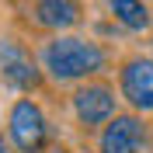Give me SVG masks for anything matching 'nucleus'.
Masks as SVG:
<instances>
[{
	"mask_svg": "<svg viewBox=\"0 0 153 153\" xmlns=\"http://www.w3.org/2000/svg\"><path fill=\"white\" fill-rule=\"evenodd\" d=\"M52 153H66V150H52Z\"/></svg>",
	"mask_w": 153,
	"mask_h": 153,
	"instance_id": "10",
	"label": "nucleus"
},
{
	"mask_svg": "<svg viewBox=\"0 0 153 153\" xmlns=\"http://www.w3.org/2000/svg\"><path fill=\"white\" fill-rule=\"evenodd\" d=\"M118 87L136 111H153V59L146 56L125 59L122 73H118Z\"/></svg>",
	"mask_w": 153,
	"mask_h": 153,
	"instance_id": "4",
	"label": "nucleus"
},
{
	"mask_svg": "<svg viewBox=\"0 0 153 153\" xmlns=\"http://www.w3.org/2000/svg\"><path fill=\"white\" fill-rule=\"evenodd\" d=\"M35 25L52 31H66L80 21V4L76 0H35Z\"/></svg>",
	"mask_w": 153,
	"mask_h": 153,
	"instance_id": "7",
	"label": "nucleus"
},
{
	"mask_svg": "<svg viewBox=\"0 0 153 153\" xmlns=\"http://www.w3.org/2000/svg\"><path fill=\"white\" fill-rule=\"evenodd\" d=\"M73 115L80 125H105L115 118V91L105 84H84L73 91Z\"/></svg>",
	"mask_w": 153,
	"mask_h": 153,
	"instance_id": "5",
	"label": "nucleus"
},
{
	"mask_svg": "<svg viewBox=\"0 0 153 153\" xmlns=\"http://www.w3.org/2000/svg\"><path fill=\"white\" fill-rule=\"evenodd\" d=\"M7 132L14 139L21 153H42L45 150V139H49V122L42 108L31 101V97H21L10 105V115H7Z\"/></svg>",
	"mask_w": 153,
	"mask_h": 153,
	"instance_id": "2",
	"label": "nucleus"
},
{
	"mask_svg": "<svg viewBox=\"0 0 153 153\" xmlns=\"http://www.w3.org/2000/svg\"><path fill=\"white\" fill-rule=\"evenodd\" d=\"M0 153H7V150H4V139H0Z\"/></svg>",
	"mask_w": 153,
	"mask_h": 153,
	"instance_id": "9",
	"label": "nucleus"
},
{
	"mask_svg": "<svg viewBox=\"0 0 153 153\" xmlns=\"http://www.w3.org/2000/svg\"><path fill=\"white\" fill-rule=\"evenodd\" d=\"M146 139V129L136 115H115L101 132V153H136Z\"/></svg>",
	"mask_w": 153,
	"mask_h": 153,
	"instance_id": "6",
	"label": "nucleus"
},
{
	"mask_svg": "<svg viewBox=\"0 0 153 153\" xmlns=\"http://www.w3.org/2000/svg\"><path fill=\"white\" fill-rule=\"evenodd\" d=\"M108 10L129 31H146L150 28V10H146L143 0H108Z\"/></svg>",
	"mask_w": 153,
	"mask_h": 153,
	"instance_id": "8",
	"label": "nucleus"
},
{
	"mask_svg": "<svg viewBox=\"0 0 153 153\" xmlns=\"http://www.w3.org/2000/svg\"><path fill=\"white\" fill-rule=\"evenodd\" d=\"M0 76L14 91H35L42 84V70L35 66L31 52L14 38H0Z\"/></svg>",
	"mask_w": 153,
	"mask_h": 153,
	"instance_id": "3",
	"label": "nucleus"
},
{
	"mask_svg": "<svg viewBox=\"0 0 153 153\" xmlns=\"http://www.w3.org/2000/svg\"><path fill=\"white\" fill-rule=\"evenodd\" d=\"M42 66L56 80H80V76L105 70V52L97 42H87L76 35H56L42 49Z\"/></svg>",
	"mask_w": 153,
	"mask_h": 153,
	"instance_id": "1",
	"label": "nucleus"
}]
</instances>
